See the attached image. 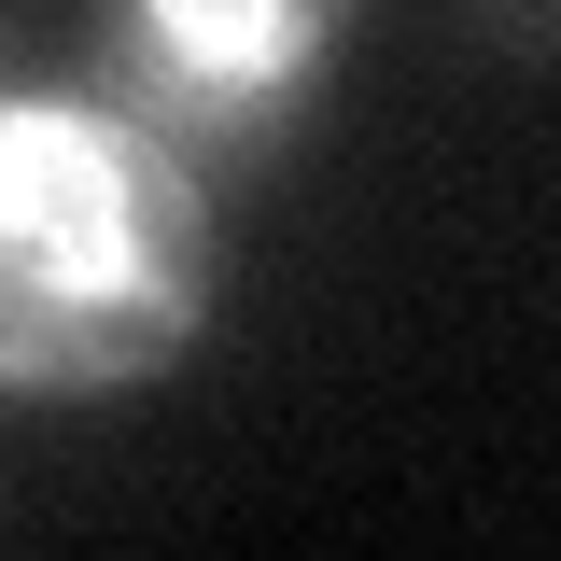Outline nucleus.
Masks as SVG:
<instances>
[{
  "instance_id": "1",
  "label": "nucleus",
  "mask_w": 561,
  "mask_h": 561,
  "mask_svg": "<svg viewBox=\"0 0 561 561\" xmlns=\"http://www.w3.org/2000/svg\"><path fill=\"white\" fill-rule=\"evenodd\" d=\"M225 280L210 169L113 99H0V379L127 393L183 365Z\"/></svg>"
},
{
  "instance_id": "2",
  "label": "nucleus",
  "mask_w": 561,
  "mask_h": 561,
  "mask_svg": "<svg viewBox=\"0 0 561 561\" xmlns=\"http://www.w3.org/2000/svg\"><path fill=\"white\" fill-rule=\"evenodd\" d=\"M351 14L365 0H113L99 28V99L140 113L169 154L239 169L323 113V70H337Z\"/></svg>"
},
{
  "instance_id": "3",
  "label": "nucleus",
  "mask_w": 561,
  "mask_h": 561,
  "mask_svg": "<svg viewBox=\"0 0 561 561\" xmlns=\"http://www.w3.org/2000/svg\"><path fill=\"white\" fill-rule=\"evenodd\" d=\"M505 28H534V43H561V0H491Z\"/></svg>"
}]
</instances>
